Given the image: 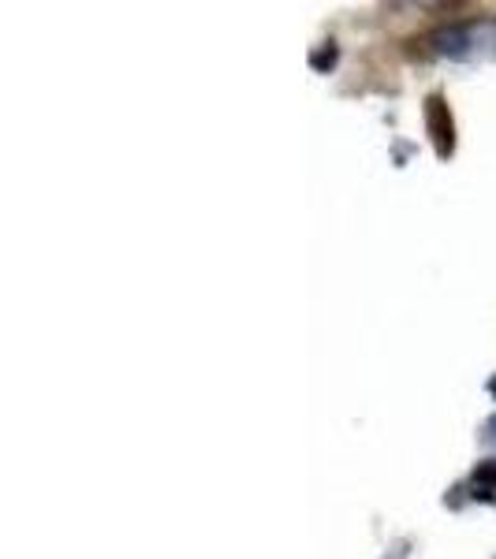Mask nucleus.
Listing matches in <instances>:
<instances>
[{
	"mask_svg": "<svg viewBox=\"0 0 496 559\" xmlns=\"http://www.w3.org/2000/svg\"><path fill=\"white\" fill-rule=\"evenodd\" d=\"M433 49L452 60H489L496 57V20H471L433 34Z\"/></svg>",
	"mask_w": 496,
	"mask_h": 559,
	"instance_id": "nucleus-1",
	"label": "nucleus"
},
{
	"mask_svg": "<svg viewBox=\"0 0 496 559\" xmlns=\"http://www.w3.org/2000/svg\"><path fill=\"white\" fill-rule=\"evenodd\" d=\"M426 120H429L433 142H437V153L440 157H448L456 146V139H452V116H448V105L440 102V97H429L426 102Z\"/></svg>",
	"mask_w": 496,
	"mask_h": 559,
	"instance_id": "nucleus-2",
	"label": "nucleus"
},
{
	"mask_svg": "<svg viewBox=\"0 0 496 559\" xmlns=\"http://www.w3.org/2000/svg\"><path fill=\"white\" fill-rule=\"evenodd\" d=\"M485 485H496V459L485 466H477V474H474V489H485Z\"/></svg>",
	"mask_w": 496,
	"mask_h": 559,
	"instance_id": "nucleus-3",
	"label": "nucleus"
},
{
	"mask_svg": "<svg viewBox=\"0 0 496 559\" xmlns=\"http://www.w3.org/2000/svg\"><path fill=\"white\" fill-rule=\"evenodd\" d=\"M332 60H336V49H329V52H318V57H314V68H324V64H332Z\"/></svg>",
	"mask_w": 496,
	"mask_h": 559,
	"instance_id": "nucleus-4",
	"label": "nucleus"
}]
</instances>
